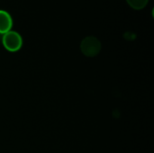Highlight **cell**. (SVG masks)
Segmentation results:
<instances>
[{
    "mask_svg": "<svg viewBox=\"0 0 154 153\" xmlns=\"http://www.w3.org/2000/svg\"><path fill=\"white\" fill-rule=\"evenodd\" d=\"M2 43L5 49L10 52L18 51L23 46L22 36L14 31H9L3 34Z\"/></svg>",
    "mask_w": 154,
    "mask_h": 153,
    "instance_id": "cell-1",
    "label": "cell"
},
{
    "mask_svg": "<svg viewBox=\"0 0 154 153\" xmlns=\"http://www.w3.org/2000/svg\"><path fill=\"white\" fill-rule=\"evenodd\" d=\"M80 50L87 57H95L101 50V42L97 37L88 36L82 40Z\"/></svg>",
    "mask_w": 154,
    "mask_h": 153,
    "instance_id": "cell-2",
    "label": "cell"
},
{
    "mask_svg": "<svg viewBox=\"0 0 154 153\" xmlns=\"http://www.w3.org/2000/svg\"><path fill=\"white\" fill-rule=\"evenodd\" d=\"M13 26V19L11 15L4 10H0V33L5 34L11 31Z\"/></svg>",
    "mask_w": 154,
    "mask_h": 153,
    "instance_id": "cell-3",
    "label": "cell"
},
{
    "mask_svg": "<svg viewBox=\"0 0 154 153\" xmlns=\"http://www.w3.org/2000/svg\"><path fill=\"white\" fill-rule=\"evenodd\" d=\"M126 2L132 8L141 10L147 5L149 0H126Z\"/></svg>",
    "mask_w": 154,
    "mask_h": 153,
    "instance_id": "cell-4",
    "label": "cell"
}]
</instances>
